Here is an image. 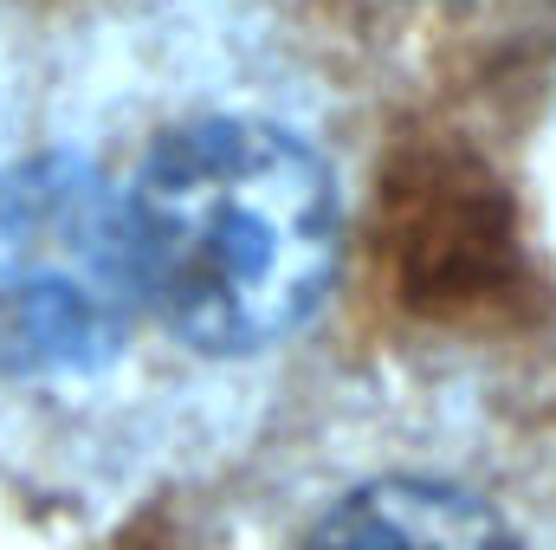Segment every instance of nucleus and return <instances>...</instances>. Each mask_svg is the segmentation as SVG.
<instances>
[{
  "instance_id": "obj_1",
  "label": "nucleus",
  "mask_w": 556,
  "mask_h": 550,
  "mask_svg": "<svg viewBox=\"0 0 556 550\" xmlns=\"http://www.w3.org/2000/svg\"><path fill=\"white\" fill-rule=\"evenodd\" d=\"M130 234L155 337L188 363H253L330 291L337 162L266 98L162 85L130 130Z\"/></svg>"
},
{
  "instance_id": "obj_2",
  "label": "nucleus",
  "mask_w": 556,
  "mask_h": 550,
  "mask_svg": "<svg viewBox=\"0 0 556 550\" xmlns=\"http://www.w3.org/2000/svg\"><path fill=\"white\" fill-rule=\"evenodd\" d=\"M137 98L0 104V409L65 414L117 396L155 337L130 234Z\"/></svg>"
},
{
  "instance_id": "obj_3",
  "label": "nucleus",
  "mask_w": 556,
  "mask_h": 550,
  "mask_svg": "<svg viewBox=\"0 0 556 550\" xmlns=\"http://www.w3.org/2000/svg\"><path fill=\"white\" fill-rule=\"evenodd\" d=\"M298 550H518V532L459 479L382 473L330 499Z\"/></svg>"
}]
</instances>
